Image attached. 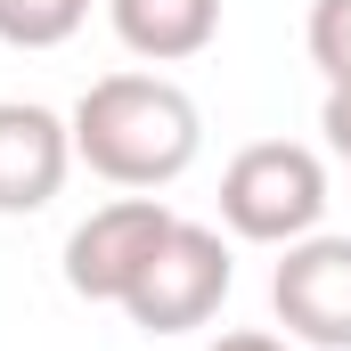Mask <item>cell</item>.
<instances>
[{
  "instance_id": "cell-1",
  "label": "cell",
  "mask_w": 351,
  "mask_h": 351,
  "mask_svg": "<svg viewBox=\"0 0 351 351\" xmlns=\"http://www.w3.org/2000/svg\"><path fill=\"white\" fill-rule=\"evenodd\" d=\"M74 164H90L114 188H172L204 156V114L164 74H98L74 98Z\"/></svg>"
},
{
  "instance_id": "cell-2",
  "label": "cell",
  "mask_w": 351,
  "mask_h": 351,
  "mask_svg": "<svg viewBox=\"0 0 351 351\" xmlns=\"http://www.w3.org/2000/svg\"><path fill=\"white\" fill-rule=\"evenodd\" d=\"M327 213V164L302 139H254L221 172V221L245 245H294Z\"/></svg>"
},
{
  "instance_id": "cell-3",
  "label": "cell",
  "mask_w": 351,
  "mask_h": 351,
  "mask_svg": "<svg viewBox=\"0 0 351 351\" xmlns=\"http://www.w3.org/2000/svg\"><path fill=\"white\" fill-rule=\"evenodd\" d=\"M229 237L221 229H196V221H172V237L156 245V262L139 269V286L123 294V319L147 327V335H188L204 327L221 302H229Z\"/></svg>"
},
{
  "instance_id": "cell-4",
  "label": "cell",
  "mask_w": 351,
  "mask_h": 351,
  "mask_svg": "<svg viewBox=\"0 0 351 351\" xmlns=\"http://www.w3.org/2000/svg\"><path fill=\"white\" fill-rule=\"evenodd\" d=\"M172 204L164 196H114V204H98L82 229L66 237V286L82 294V302H114L123 311V294L139 286V269L156 262V245L172 237Z\"/></svg>"
},
{
  "instance_id": "cell-5",
  "label": "cell",
  "mask_w": 351,
  "mask_h": 351,
  "mask_svg": "<svg viewBox=\"0 0 351 351\" xmlns=\"http://www.w3.org/2000/svg\"><path fill=\"white\" fill-rule=\"evenodd\" d=\"M278 327L319 351H351V237H294L286 262L269 269Z\"/></svg>"
},
{
  "instance_id": "cell-6",
  "label": "cell",
  "mask_w": 351,
  "mask_h": 351,
  "mask_svg": "<svg viewBox=\"0 0 351 351\" xmlns=\"http://www.w3.org/2000/svg\"><path fill=\"white\" fill-rule=\"evenodd\" d=\"M74 172V123L33 106V98H0V213H41Z\"/></svg>"
},
{
  "instance_id": "cell-7",
  "label": "cell",
  "mask_w": 351,
  "mask_h": 351,
  "mask_svg": "<svg viewBox=\"0 0 351 351\" xmlns=\"http://www.w3.org/2000/svg\"><path fill=\"white\" fill-rule=\"evenodd\" d=\"M106 25L131 58L147 66H180L196 49H213L221 33V0H106Z\"/></svg>"
},
{
  "instance_id": "cell-8",
  "label": "cell",
  "mask_w": 351,
  "mask_h": 351,
  "mask_svg": "<svg viewBox=\"0 0 351 351\" xmlns=\"http://www.w3.org/2000/svg\"><path fill=\"white\" fill-rule=\"evenodd\" d=\"M90 16V0H0V41L8 49H58L74 41Z\"/></svg>"
},
{
  "instance_id": "cell-9",
  "label": "cell",
  "mask_w": 351,
  "mask_h": 351,
  "mask_svg": "<svg viewBox=\"0 0 351 351\" xmlns=\"http://www.w3.org/2000/svg\"><path fill=\"white\" fill-rule=\"evenodd\" d=\"M311 66L327 74V90H351V0H311Z\"/></svg>"
},
{
  "instance_id": "cell-10",
  "label": "cell",
  "mask_w": 351,
  "mask_h": 351,
  "mask_svg": "<svg viewBox=\"0 0 351 351\" xmlns=\"http://www.w3.org/2000/svg\"><path fill=\"white\" fill-rule=\"evenodd\" d=\"M319 131H327V147L351 164V90H327V106H319Z\"/></svg>"
},
{
  "instance_id": "cell-11",
  "label": "cell",
  "mask_w": 351,
  "mask_h": 351,
  "mask_svg": "<svg viewBox=\"0 0 351 351\" xmlns=\"http://www.w3.org/2000/svg\"><path fill=\"white\" fill-rule=\"evenodd\" d=\"M204 351H294V343H278L262 327H237V335H221V343H204Z\"/></svg>"
}]
</instances>
